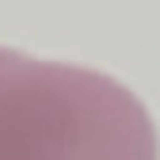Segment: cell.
I'll return each instance as SVG.
<instances>
[{
  "label": "cell",
  "mask_w": 160,
  "mask_h": 160,
  "mask_svg": "<svg viewBox=\"0 0 160 160\" xmlns=\"http://www.w3.org/2000/svg\"><path fill=\"white\" fill-rule=\"evenodd\" d=\"M0 160H160V133L111 72L0 46Z\"/></svg>",
  "instance_id": "cell-1"
}]
</instances>
